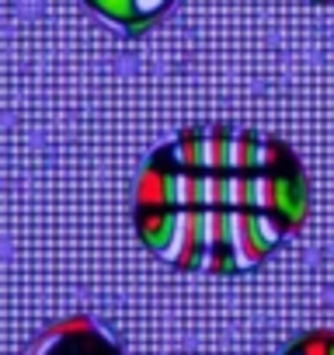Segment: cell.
Returning a JSON list of instances; mask_svg holds the SVG:
<instances>
[{"label": "cell", "mask_w": 334, "mask_h": 355, "mask_svg": "<svg viewBox=\"0 0 334 355\" xmlns=\"http://www.w3.org/2000/svg\"><path fill=\"white\" fill-rule=\"evenodd\" d=\"M84 4L129 39H139L175 8V0H84Z\"/></svg>", "instance_id": "obj_3"}, {"label": "cell", "mask_w": 334, "mask_h": 355, "mask_svg": "<svg viewBox=\"0 0 334 355\" xmlns=\"http://www.w3.org/2000/svg\"><path fill=\"white\" fill-rule=\"evenodd\" d=\"M25 355H125V352L98 317L70 313L46 324Z\"/></svg>", "instance_id": "obj_2"}, {"label": "cell", "mask_w": 334, "mask_h": 355, "mask_svg": "<svg viewBox=\"0 0 334 355\" xmlns=\"http://www.w3.org/2000/svg\"><path fill=\"white\" fill-rule=\"evenodd\" d=\"M310 220L299 157L279 136L206 122L146 160L132 223L139 241L182 272L240 275Z\"/></svg>", "instance_id": "obj_1"}, {"label": "cell", "mask_w": 334, "mask_h": 355, "mask_svg": "<svg viewBox=\"0 0 334 355\" xmlns=\"http://www.w3.org/2000/svg\"><path fill=\"white\" fill-rule=\"evenodd\" d=\"M282 355H334V331H310L296 338Z\"/></svg>", "instance_id": "obj_4"}, {"label": "cell", "mask_w": 334, "mask_h": 355, "mask_svg": "<svg viewBox=\"0 0 334 355\" xmlns=\"http://www.w3.org/2000/svg\"><path fill=\"white\" fill-rule=\"evenodd\" d=\"M313 4H327V0H313Z\"/></svg>", "instance_id": "obj_5"}]
</instances>
